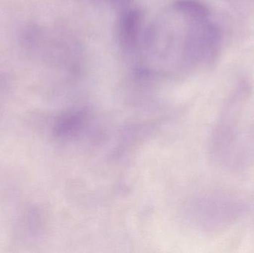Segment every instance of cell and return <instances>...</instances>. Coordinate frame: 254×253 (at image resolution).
<instances>
[{
  "label": "cell",
  "instance_id": "1",
  "mask_svg": "<svg viewBox=\"0 0 254 253\" xmlns=\"http://www.w3.org/2000/svg\"><path fill=\"white\" fill-rule=\"evenodd\" d=\"M200 206L204 225L213 230L226 228L241 218L246 211L243 202L223 193L205 198Z\"/></svg>",
  "mask_w": 254,
  "mask_h": 253
},
{
  "label": "cell",
  "instance_id": "2",
  "mask_svg": "<svg viewBox=\"0 0 254 253\" xmlns=\"http://www.w3.org/2000/svg\"><path fill=\"white\" fill-rule=\"evenodd\" d=\"M142 22V13L137 10H128L122 15L119 22L121 43L127 49L135 46Z\"/></svg>",
  "mask_w": 254,
  "mask_h": 253
},
{
  "label": "cell",
  "instance_id": "3",
  "mask_svg": "<svg viewBox=\"0 0 254 253\" xmlns=\"http://www.w3.org/2000/svg\"><path fill=\"white\" fill-rule=\"evenodd\" d=\"M174 5L179 11L197 20H203L209 15L208 8L197 0H180Z\"/></svg>",
  "mask_w": 254,
  "mask_h": 253
},
{
  "label": "cell",
  "instance_id": "4",
  "mask_svg": "<svg viewBox=\"0 0 254 253\" xmlns=\"http://www.w3.org/2000/svg\"><path fill=\"white\" fill-rule=\"evenodd\" d=\"M112 1L115 3L116 4H127V3L130 2L131 0H111Z\"/></svg>",
  "mask_w": 254,
  "mask_h": 253
}]
</instances>
